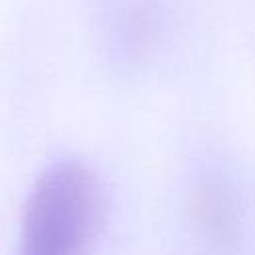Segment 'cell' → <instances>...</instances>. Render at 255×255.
I'll return each mask as SVG.
<instances>
[{"label": "cell", "mask_w": 255, "mask_h": 255, "mask_svg": "<svg viewBox=\"0 0 255 255\" xmlns=\"http://www.w3.org/2000/svg\"><path fill=\"white\" fill-rule=\"evenodd\" d=\"M98 175L80 159L48 165L24 205L18 255H88L102 225Z\"/></svg>", "instance_id": "cell-1"}]
</instances>
